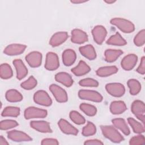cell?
<instances>
[{"label":"cell","instance_id":"52a82bcc","mask_svg":"<svg viewBox=\"0 0 145 145\" xmlns=\"http://www.w3.org/2000/svg\"><path fill=\"white\" fill-rule=\"evenodd\" d=\"M49 90L58 103H66L67 101L68 96L67 92L60 86L52 84L49 86Z\"/></svg>","mask_w":145,"mask_h":145},{"label":"cell","instance_id":"4fadbf2b","mask_svg":"<svg viewBox=\"0 0 145 145\" xmlns=\"http://www.w3.org/2000/svg\"><path fill=\"white\" fill-rule=\"evenodd\" d=\"M88 40V35L84 31L80 29H74L71 31V41L72 42L82 44Z\"/></svg>","mask_w":145,"mask_h":145},{"label":"cell","instance_id":"b9f144b4","mask_svg":"<svg viewBox=\"0 0 145 145\" xmlns=\"http://www.w3.org/2000/svg\"><path fill=\"white\" fill-rule=\"evenodd\" d=\"M137 71L140 74H144L145 73V57L143 56L142 57L140 64L137 69Z\"/></svg>","mask_w":145,"mask_h":145},{"label":"cell","instance_id":"9a60e30c","mask_svg":"<svg viewBox=\"0 0 145 145\" xmlns=\"http://www.w3.org/2000/svg\"><path fill=\"white\" fill-rule=\"evenodd\" d=\"M138 61V57L134 54H129L125 56L121 61L122 68L126 71L132 70L136 65Z\"/></svg>","mask_w":145,"mask_h":145},{"label":"cell","instance_id":"ac0fdd59","mask_svg":"<svg viewBox=\"0 0 145 145\" xmlns=\"http://www.w3.org/2000/svg\"><path fill=\"white\" fill-rule=\"evenodd\" d=\"M30 126L32 129L40 133H52L49 123L45 121H32L30 122Z\"/></svg>","mask_w":145,"mask_h":145},{"label":"cell","instance_id":"e575fe53","mask_svg":"<svg viewBox=\"0 0 145 145\" xmlns=\"http://www.w3.org/2000/svg\"><path fill=\"white\" fill-rule=\"evenodd\" d=\"M69 117L71 120L76 125H83L86 122L84 117L77 111H71L69 113Z\"/></svg>","mask_w":145,"mask_h":145},{"label":"cell","instance_id":"ee69618b","mask_svg":"<svg viewBox=\"0 0 145 145\" xmlns=\"http://www.w3.org/2000/svg\"><path fill=\"white\" fill-rule=\"evenodd\" d=\"M84 144L85 145H99V144H103V142H101L100 140L97 139H88L84 142Z\"/></svg>","mask_w":145,"mask_h":145},{"label":"cell","instance_id":"60d3db41","mask_svg":"<svg viewBox=\"0 0 145 145\" xmlns=\"http://www.w3.org/2000/svg\"><path fill=\"white\" fill-rule=\"evenodd\" d=\"M145 143V138L143 135H138L132 137L129 140L130 145H138L144 144Z\"/></svg>","mask_w":145,"mask_h":145},{"label":"cell","instance_id":"f6af8a7d","mask_svg":"<svg viewBox=\"0 0 145 145\" xmlns=\"http://www.w3.org/2000/svg\"><path fill=\"white\" fill-rule=\"evenodd\" d=\"M8 143L6 140V139L2 136H0V145H8Z\"/></svg>","mask_w":145,"mask_h":145},{"label":"cell","instance_id":"30bf717a","mask_svg":"<svg viewBox=\"0 0 145 145\" xmlns=\"http://www.w3.org/2000/svg\"><path fill=\"white\" fill-rule=\"evenodd\" d=\"M92 35L95 42L99 45H101L105 39L107 31L104 26L97 25L95 26L92 29Z\"/></svg>","mask_w":145,"mask_h":145},{"label":"cell","instance_id":"7dc6e473","mask_svg":"<svg viewBox=\"0 0 145 145\" xmlns=\"http://www.w3.org/2000/svg\"><path fill=\"white\" fill-rule=\"evenodd\" d=\"M104 2L105 3H106L107 4H112L114 3V2H116V1H113V0H106V1H104Z\"/></svg>","mask_w":145,"mask_h":145},{"label":"cell","instance_id":"7c38bea8","mask_svg":"<svg viewBox=\"0 0 145 145\" xmlns=\"http://www.w3.org/2000/svg\"><path fill=\"white\" fill-rule=\"evenodd\" d=\"M42 56L39 52L33 51L28 53L25 57L29 66L33 68L39 67L41 65Z\"/></svg>","mask_w":145,"mask_h":145},{"label":"cell","instance_id":"d4e9b609","mask_svg":"<svg viewBox=\"0 0 145 145\" xmlns=\"http://www.w3.org/2000/svg\"><path fill=\"white\" fill-rule=\"evenodd\" d=\"M127 109L125 103L122 101H114L110 103V111L113 114H120Z\"/></svg>","mask_w":145,"mask_h":145},{"label":"cell","instance_id":"836d02e7","mask_svg":"<svg viewBox=\"0 0 145 145\" xmlns=\"http://www.w3.org/2000/svg\"><path fill=\"white\" fill-rule=\"evenodd\" d=\"M80 109L88 116H94L97 113L96 108L91 104L82 103L79 105Z\"/></svg>","mask_w":145,"mask_h":145},{"label":"cell","instance_id":"8992f818","mask_svg":"<svg viewBox=\"0 0 145 145\" xmlns=\"http://www.w3.org/2000/svg\"><path fill=\"white\" fill-rule=\"evenodd\" d=\"M107 92L113 97H119L122 96L125 93L124 86L120 83H110L105 85Z\"/></svg>","mask_w":145,"mask_h":145},{"label":"cell","instance_id":"f1b7e54d","mask_svg":"<svg viewBox=\"0 0 145 145\" xmlns=\"http://www.w3.org/2000/svg\"><path fill=\"white\" fill-rule=\"evenodd\" d=\"M5 97L8 101L11 103L21 101L23 98L22 93L15 89L7 90L5 94Z\"/></svg>","mask_w":145,"mask_h":145},{"label":"cell","instance_id":"4316f807","mask_svg":"<svg viewBox=\"0 0 145 145\" xmlns=\"http://www.w3.org/2000/svg\"><path fill=\"white\" fill-rule=\"evenodd\" d=\"M123 54V52L119 49H106L104 52L105 60L107 62H113Z\"/></svg>","mask_w":145,"mask_h":145},{"label":"cell","instance_id":"7402d4cb","mask_svg":"<svg viewBox=\"0 0 145 145\" xmlns=\"http://www.w3.org/2000/svg\"><path fill=\"white\" fill-rule=\"evenodd\" d=\"M91 70V67L84 61L80 60L78 65L71 69V72L77 76L84 75L88 73Z\"/></svg>","mask_w":145,"mask_h":145},{"label":"cell","instance_id":"2e32d148","mask_svg":"<svg viewBox=\"0 0 145 145\" xmlns=\"http://www.w3.org/2000/svg\"><path fill=\"white\" fill-rule=\"evenodd\" d=\"M58 125L62 132L66 134L76 135L78 134V130L65 119H60L58 122Z\"/></svg>","mask_w":145,"mask_h":145},{"label":"cell","instance_id":"74e56055","mask_svg":"<svg viewBox=\"0 0 145 145\" xmlns=\"http://www.w3.org/2000/svg\"><path fill=\"white\" fill-rule=\"evenodd\" d=\"M19 124L15 120H5L0 122V129L2 130H7L18 126Z\"/></svg>","mask_w":145,"mask_h":145},{"label":"cell","instance_id":"277c9868","mask_svg":"<svg viewBox=\"0 0 145 145\" xmlns=\"http://www.w3.org/2000/svg\"><path fill=\"white\" fill-rule=\"evenodd\" d=\"M48 112L46 110L29 106L27 108L24 112V116L26 120L32 118H44L47 116Z\"/></svg>","mask_w":145,"mask_h":145},{"label":"cell","instance_id":"f546056e","mask_svg":"<svg viewBox=\"0 0 145 145\" xmlns=\"http://www.w3.org/2000/svg\"><path fill=\"white\" fill-rule=\"evenodd\" d=\"M127 84L129 88L130 93L131 95H136L140 92L141 90V84L138 80L130 79L127 81Z\"/></svg>","mask_w":145,"mask_h":145},{"label":"cell","instance_id":"5b68a950","mask_svg":"<svg viewBox=\"0 0 145 145\" xmlns=\"http://www.w3.org/2000/svg\"><path fill=\"white\" fill-rule=\"evenodd\" d=\"M131 111L138 120L144 123L145 106L142 101L139 100L134 101L131 105Z\"/></svg>","mask_w":145,"mask_h":145},{"label":"cell","instance_id":"f35d334b","mask_svg":"<svg viewBox=\"0 0 145 145\" xmlns=\"http://www.w3.org/2000/svg\"><path fill=\"white\" fill-rule=\"evenodd\" d=\"M134 43L137 46H142L145 43V30L144 29L139 31L134 38Z\"/></svg>","mask_w":145,"mask_h":145},{"label":"cell","instance_id":"d6a6232c","mask_svg":"<svg viewBox=\"0 0 145 145\" xmlns=\"http://www.w3.org/2000/svg\"><path fill=\"white\" fill-rule=\"evenodd\" d=\"M127 122L135 133L141 134L144 132V126L133 118L129 117L127 118Z\"/></svg>","mask_w":145,"mask_h":145},{"label":"cell","instance_id":"ba28073f","mask_svg":"<svg viewBox=\"0 0 145 145\" xmlns=\"http://www.w3.org/2000/svg\"><path fill=\"white\" fill-rule=\"evenodd\" d=\"M33 101L37 104L49 106L52 104V100L49 94L44 90H39L33 95Z\"/></svg>","mask_w":145,"mask_h":145},{"label":"cell","instance_id":"7bdbcfd3","mask_svg":"<svg viewBox=\"0 0 145 145\" xmlns=\"http://www.w3.org/2000/svg\"><path fill=\"white\" fill-rule=\"evenodd\" d=\"M41 144L42 145H46V144L58 145L59 144V142L57 140V139L54 138H44L41 140Z\"/></svg>","mask_w":145,"mask_h":145},{"label":"cell","instance_id":"8d00e7d4","mask_svg":"<svg viewBox=\"0 0 145 145\" xmlns=\"http://www.w3.org/2000/svg\"><path fill=\"white\" fill-rule=\"evenodd\" d=\"M37 84V80L33 76H30L28 79L23 82L20 84V86L22 88L26 90H30L33 89Z\"/></svg>","mask_w":145,"mask_h":145},{"label":"cell","instance_id":"7a4b0ae2","mask_svg":"<svg viewBox=\"0 0 145 145\" xmlns=\"http://www.w3.org/2000/svg\"><path fill=\"white\" fill-rule=\"evenodd\" d=\"M110 24L116 26L122 32L130 33L135 30L134 24L130 20L121 18H114L110 20Z\"/></svg>","mask_w":145,"mask_h":145},{"label":"cell","instance_id":"6da1fadb","mask_svg":"<svg viewBox=\"0 0 145 145\" xmlns=\"http://www.w3.org/2000/svg\"><path fill=\"white\" fill-rule=\"evenodd\" d=\"M100 128L103 135L111 142L120 143L124 140L123 136L114 127L110 125H101Z\"/></svg>","mask_w":145,"mask_h":145},{"label":"cell","instance_id":"9c48e42d","mask_svg":"<svg viewBox=\"0 0 145 145\" xmlns=\"http://www.w3.org/2000/svg\"><path fill=\"white\" fill-rule=\"evenodd\" d=\"M59 66V61L57 54L49 52L46 54L45 68L49 71H54Z\"/></svg>","mask_w":145,"mask_h":145},{"label":"cell","instance_id":"44dd1931","mask_svg":"<svg viewBox=\"0 0 145 145\" xmlns=\"http://www.w3.org/2000/svg\"><path fill=\"white\" fill-rule=\"evenodd\" d=\"M80 53L85 58L89 60H93L96 58L97 54L94 47L91 45L88 44L85 46H80L79 48Z\"/></svg>","mask_w":145,"mask_h":145},{"label":"cell","instance_id":"8fae6325","mask_svg":"<svg viewBox=\"0 0 145 145\" xmlns=\"http://www.w3.org/2000/svg\"><path fill=\"white\" fill-rule=\"evenodd\" d=\"M7 135L9 139L14 142H21L32 140V138L27 134L19 130H14L9 131L7 133Z\"/></svg>","mask_w":145,"mask_h":145},{"label":"cell","instance_id":"d6986e66","mask_svg":"<svg viewBox=\"0 0 145 145\" xmlns=\"http://www.w3.org/2000/svg\"><path fill=\"white\" fill-rule=\"evenodd\" d=\"M16 70V78L22 80L28 74V69L20 59H16L12 62Z\"/></svg>","mask_w":145,"mask_h":145},{"label":"cell","instance_id":"ab89813d","mask_svg":"<svg viewBox=\"0 0 145 145\" xmlns=\"http://www.w3.org/2000/svg\"><path fill=\"white\" fill-rule=\"evenodd\" d=\"M79 84L82 87H97L99 86V82L92 78H84L79 82Z\"/></svg>","mask_w":145,"mask_h":145},{"label":"cell","instance_id":"d590c367","mask_svg":"<svg viewBox=\"0 0 145 145\" xmlns=\"http://www.w3.org/2000/svg\"><path fill=\"white\" fill-rule=\"evenodd\" d=\"M96 133V126L91 122L88 121L87 125L83 127L82 134L84 137H89L94 135Z\"/></svg>","mask_w":145,"mask_h":145},{"label":"cell","instance_id":"603a6c76","mask_svg":"<svg viewBox=\"0 0 145 145\" xmlns=\"http://www.w3.org/2000/svg\"><path fill=\"white\" fill-rule=\"evenodd\" d=\"M55 80L67 87H71L74 83L71 76L66 72H59L56 74Z\"/></svg>","mask_w":145,"mask_h":145},{"label":"cell","instance_id":"ffe728a7","mask_svg":"<svg viewBox=\"0 0 145 145\" xmlns=\"http://www.w3.org/2000/svg\"><path fill=\"white\" fill-rule=\"evenodd\" d=\"M62 58L64 65L70 66L75 62L76 59V54L74 50L67 49L63 52Z\"/></svg>","mask_w":145,"mask_h":145},{"label":"cell","instance_id":"1f68e13d","mask_svg":"<svg viewBox=\"0 0 145 145\" xmlns=\"http://www.w3.org/2000/svg\"><path fill=\"white\" fill-rule=\"evenodd\" d=\"M20 110L19 107L9 106L4 108L2 112L1 116L3 117H16L19 116Z\"/></svg>","mask_w":145,"mask_h":145},{"label":"cell","instance_id":"bcb514c9","mask_svg":"<svg viewBox=\"0 0 145 145\" xmlns=\"http://www.w3.org/2000/svg\"><path fill=\"white\" fill-rule=\"evenodd\" d=\"M86 1H79V0H74V1H71V2L74 4H80V3H83L86 2Z\"/></svg>","mask_w":145,"mask_h":145},{"label":"cell","instance_id":"3957f363","mask_svg":"<svg viewBox=\"0 0 145 145\" xmlns=\"http://www.w3.org/2000/svg\"><path fill=\"white\" fill-rule=\"evenodd\" d=\"M78 96L82 100L96 103L101 102L103 99L102 95L100 93L89 89H80L78 92Z\"/></svg>","mask_w":145,"mask_h":145},{"label":"cell","instance_id":"cb8c5ba5","mask_svg":"<svg viewBox=\"0 0 145 145\" xmlns=\"http://www.w3.org/2000/svg\"><path fill=\"white\" fill-rule=\"evenodd\" d=\"M118 69L116 66H106L99 67L96 74L100 77H107L117 72Z\"/></svg>","mask_w":145,"mask_h":145},{"label":"cell","instance_id":"484cf974","mask_svg":"<svg viewBox=\"0 0 145 145\" xmlns=\"http://www.w3.org/2000/svg\"><path fill=\"white\" fill-rule=\"evenodd\" d=\"M112 122L114 126L120 130L125 135H129L130 134V130L124 119L118 118L112 120Z\"/></svg>","mask_w":145,"mask_h":145},{"label":"cell","instance_id":"4dcf8cb0","mask_svg":"<svg viewBox=\"0 0 145 145\" xmlns=\"http://www.w3.org/2000/svg\"><path fill=\"white\" fill-rule=\"evenodd\" d=\"M13 75L11 67L7 63H2L0 66V76L3 79H8Z\"/></svg>","mask_w":145,"mask_h":145},{"label":"cell","instance_id":"5bb4252c","mask_svg":"<svg viewBox=\"0 0 145 145\" xmlns=\"http://www.w3.org/2000/svg\"><path fill=\"white\" fill-rule=\"evenodd\" d=\"M27 46L25 45L20 44H12L7 45L4 49L3 53L10 56L20 55L23 53L25 49Z\"/></svg>","mask_w":145,"mask_h":145},{"label":"cell","instance_id":"83f0119b","mask_svg":"<svg viewBox=\"0 0 145 145\" xmlns=\"http://www.w3.org/2000/svg\"><path fill=\"white\" fill-rule=\"evenodd\" d=\"M106 43L108 45L114 46H124L127 44V42L120 33L117 32L114 35H112L107 40Z\"/></svg>","mask_w":145,"mask_h":145},{"label":"cell","instance_id":"e0dca14e","mask_svg":"<svg viewBox=\"0 0 145 145\" xmlns=\"http://www.w3.org/2000/svg\"><path fill=\"white\" fill-rule=\"evenodd\" d=\"M69 35L66 32H58L52 35L50 40L49 44L53 47L58 46L68 39Z\"/></svg>","mask_w":145,"mask_h":145}]
</instances>
